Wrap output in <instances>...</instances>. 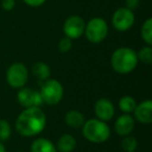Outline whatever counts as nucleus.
<instances>
[{"label": "nucleus", "instance_id": "obj_1", "mask_svg": "<svg viewBox=\"0 0 152 152\" xmlns=\"http://www.w3.org/2000/svg\"><path fill=\"white\" fill-rule=\"evenodd\" d=\"M46 115L41 107H26L18 116L15 123L17 132L22 137L38 135L45 129Z\"/></svg>", "mask_w": 152, "mask_h": 152}, {"label": "nucleus", "instance_id": "obj_14", "mask_svg": "<svg viewBox=\"0 0 152 152\" xmlns=\"http://www.w3.org/2000/svg\"><path fill=\"white\" fill-rule=\"evenodd\" d=\"M31 152H56V147L55 145L48 139L44 137H39L36 139L31 144L30 147Z\"/></svg>", "mask_w": 152, "mask_h": 152}, {"label": "nucleus", "instance_id": "obj_8", "mask_svg": "<svg viewBox=\"0 0 152 152\" xmlns=\"http://www.w3.org/2000/svg\"><path fill=\"white\" fill-rule=\"evenodd\" d=\"M86 23L85 20L79 16H71L64 23V32L65 36L71 40L79 39L85 34Z\"/></svg>", "mask_w": 152, "mask_h": 152}, {"label": "nucleus", "instance_id": "obj_26", "mask_svg": "<svg viewBox=\"0 0 152 152\" xmlns=\"http://www.w3.org/2000/svg\"><path fill=\"white\" fill-rule=\"evenodd\" d=\"M0 152H7V149H5L4 145H2L1 142H0Z\"/></svg>", "mask_w": 152, "mask_h": 152}, {"label": "nucleus", "instance_id": "obj_20", "mask_svg": "<svg viewBox=\"0 0 152 152\" xmlns=\"http://www.w3.org/2000/svg\"><path fill=\"white\" fill-rule=\"evenodd\" d=\"M121 146H122L123 150L125 152H133L135 151L137 147V141L135 137H131V135H126L121 142Z\"/></svg>", "mask_w": 152, "mask_h": 152}, {"label": "nucleus", "instance_id": "obj_18", "mask_svg": "<svg viewBox=\"0 0 152 152\" xmlns=\"http://www.w3.org/2000/svg\"><path fill=\"white\" fill-rule=\"evenodd\" d=\"M141 36L147 45H152V19L149 18L144 22L141 29Z\"/></svg>", "mask_w": 152, "mask_h": 152}, {"label": "nucleus", "instance_id": "obj_16", "mask_svg": "<svg viewBox=\"0 0 152 152\" xmlns=\"http://www.w3.org/2000/svg\"><path fill=\"white\" fill-rule=\"evenodd\" d=\"M32 74L40 81H45L50 78L51 76L50 67L47 64L43 63V61H38L32 67Z\"/></svg>", "mask_w": 152, "mask_h": 152}, {"label": "nucleus", "instance_id": "obj_7", "mask_svg": "<svg viewBox=\"0 0 152 152\" xmlns=\"http://www.w3.org/2000/svg\"><path fill=\"white\" fill-rule=\"evenodd\" d=\"M134 14L127 7L118 9L113 15V26L118 31H126L134 24Z\"/></svg>", "mask_w": 152, "mask_h": 152}, {"label": "nucleus", "instance_id": "obj_27", "mask_svg": "<svg viewBox=\"0 0 152 152\" xmlns=\"http://www.w3.org/2000/svg\"><path fill=\"white\" fill-rule=\"evenodd\" d=\"M133 152H135V151H133Z\"/></svg>", "mask_w": 152, "mask_h": 152}, {"label": "nucleus", "instance_id": "obj_19", "mask_svg": "<svg viewBox=\"0 0 152 152\" xmlns=\"http://www.w3.org/2000/svg\"><path fill=\"white\" fill-rule=\"evenodd\" d=\"M137 59L146 65H151L152 64V48L151 46H145L141 48V50L137 53Z\"/></svg>", "mask_w": 152, "mask_h": 152}, {"label": "nucleus", "instance_id": "obj_25", "mask_svg": "<svg viewBox=\"0 0 152 152\" xmlns=\"http://www.w3.org/2000/svg\"><path fill=\"white\" fill-rule=\"evenodd\" d=\"M23 1L27 5H29V7H41V5L44 4V3L46 2V0H23Z\"/></svg>", "mask_w": 152, "mask_h": 152}, {"label": "nucleus", "instance_id": "obj_21", "mask_svg": "<svg viewBox=\"0 0 152 152\" xmlns=\"http://www.w3.org/2000/svg\"><path fill=\"white\" fill-rule=\"evenodd\" d=\"M12 134V128L10 123L4 119H0V142L7 141Z\"/></svg>", "mask_w": 152, "mask_h": 152}, {"label": "nucleus", "instance_id": "obj_4", "mask_svg": "<svg viewBox=\"0 0 152 152\" xmlns=\"http://www.w3.org/2000/svg\"><path fill=\"white\" fill-rule=\"evenodd\" d=\"M40 94L43 102L48 105H56L64 97V88L56 79H47L41 85Z\"/></svg>", "mask_w": 152, "mask_h": 152}, {"label": "nucleus", "instance_id": "obj_15", "mask_svg": "<svg viewBox=\"0 0 152 152\" xmlns=\"http://www.w3.org/2000/svg\"><path fill=\"white\" fill-rule=\"evenodd\" d=\"M76 140L72 134L65 133L58 139L56 144V150L59 152H72L76 148Z\"/></svg>", "mask_w": 152, "mask_h": 152}, {"label": "nucleus", "instance_id": "obj_10", "mask_svg": "<svg viewBox=\"0 0 152 152\" xmlns=\"http://www.w3.org/2000/svg\"><path fill=\"white\" fill-rule=\"evenodd\" d=\"M94 112L97 119L104 122H107L114 117L115 115V106L113 102L107 98H100L97 100L94 106Z\"/></svg>", "mask_w": 152, "mask_h": 152}, {"label": "nucleus", "instance_id": "obj_23", "mask_svg": "<svg viewBox=\"0 0 152 152\" xmlns=\"http://www.w3.org/2000/svg\"><path fill=\"white\" fill-rule=\"evenodd\" d=\"M15 5V0H2V2H1V7L5 11H12V10H14Z\"/></svg>", "mask_w": 152, "mask_h": 152}, {"label": "nucleus", "instance_id": "obj_12", "mask_svg": "<svg viewBox=\"0 0 152 152\" xmlns=\"http://www.w3.org/2000/svg\"><path fill=\"white\" fill-rule=\"evenodd\" d=\"M134 123V118L130 116V114H123L118 117L115 122V131L121 137H126L132 132Z\"/></svg>", "mask_w": 152, "mask_h": 152}, {"label": "nucleus", "instance_id": "obj_22", "mask_svg": "<svg viewBox=\"0 0 152 152\" xmlns=\"http://www.w3.org/2000/svg\"><path fill=\"white\" fill-rule=\"evenodd\" d=\"M72 40L69 39L68 37H64L63 39H61L57 45V48L61 53H67L68 51H70L72 49Z\"/></svg>", "mask_w": 152, "mask_h": 152}, {"label": "nucleus", "instance_id": "obj_5", "mask_svg": "<svg viewBox=\"0 0 152 152\" xmlns=\"http://www.w3.org/2000/svg\"><path fill=\"white\" fill-rule=\"evenodd\" d=\"M85 34L87 39L93 44H98L105 40L108 34V25L102 18H93L86 25Z\"/></svg>", "mask_w": 152, "mask_h": 152}, {"label": "nucleus", "instance_id": "obj_17", "mask_svg": "<svg viewBox=\"0 0 152 152\" xmlns=\"http://www.w3.org/2000/svg\"><path fill=\"white\" fill-rule=\"evenodd\" d=\"M137 101L133 97L131 96H123L120 100H119V107L124 114H131L134 110L135 106H137Z\"/></svg>", "mask_w": 152, "mask_h": 152}, {"label": "nucleus", "instance_id": "obj_6", "mask_svg": "<svg viewBox=\"0 0 152 152\" xmlns=\"http://www.w3.org/2000/svg\"><path fill=\"white\" fill-rule=\"evenodd\" d=\"M7 81L14 89L25 87L28 81V70L22 63H15L7 71Z\"/></svg>", "mask_w": 152, "mask_h": 152}, {"label": "nucleus", "instance_id": "obj_11", "mask_svg": "<svg viewBox=\"0 0 152 152\" xmlns=\"http://www.w3.org/2000/svg\"><path fill=\"white\" fill-rule=\"evenodd\" d=\"M134 119L142 124L152 123V100L148 99L137 104L134 110Z\"/></svg>", "mask_w": 152, "mask_h": 152}, {"label": "nucleus", "instance_id": "obj_9", "mask_svg": "<svg viewBox=\"0 0 152 152\" xmlns=\"http://www.w3.org/2000/svg\"><path fill=\"white\" fill-rule=\"evenodd\" d=\"M18 101L23 107H32V106H37L40 107L43 103V99L41 97L40 92L34 91L32 89H28V88H21L18 92Z\"/></svg>", "mask_w": 152, "mask_h": 152}, {"label": "nucleus", "instance_id": "obj_13", "mask_svg": "<svg viewBox=\"0 0 152 152\" xmlns=\"http://www.w3.org/2000/svg\"><path fill=\"white\" fill-rule=\"evenodd\" d=\"M65 122L70 128L77 129L81 128L83 125L85 124L86 119L83 113L76 110H71L66 114L65 116Z\"/></svg>", "mask_w": 152, "mask_h": 152}, {"label": "nucleus", "instance_id": "obj_24", "mask_svg": "<svg viewBox=\"0 0 152 152\" xmlns=\"http://www.w3.org/2000/svg\"><path fill=\"white\" fill-rule=\"evenodd\" d=\"M125 3H126V7L130 11L137 9L140 5V0H125Z\"/></svg>", "mask_w": 152, "mask_h": 152}, {"label": "nucleus", "instance_id": "obj_3", "mask_svg": "<svg viewBox=\"0 0 152 152\" xmlns=\"http://www.w3.org/2000/svg\"><path fill=\"white\" fill-rule=\"evenodd\" d=\"M83 135L91 143L102 144L110 137V126L99 119H90L83 125Z\"/></svg>", "mask_w": 152, "mask_h": 152}, {"label": "nucleus", "instance_id": "obj_2", "mask_svg": "<svg viewBox=\"0 0 152 152\" xmlns=\"http://www.w3.org/2000/svg\"><path fill=\"white\" fill-rule=\"evenodd\" d=\"M139 59L133 49L128 47H121L114 51L110 57V65L113 69L119 74H128L137 68Z\"/></svg>", "mask_w": 152, "mask_h": 152}]
</instances>
